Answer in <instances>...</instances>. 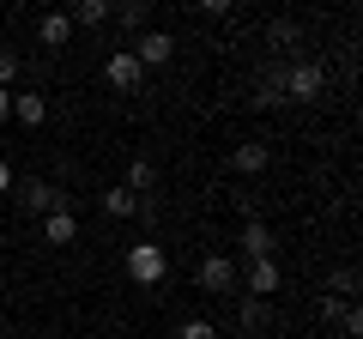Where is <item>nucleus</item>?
I'll return each mask as SVG.
<instances>
[{
	"label": "nucleus",
	"mask_w": 363,
	"mask_h": 339,
	"mask_svg": "<svg viewBox=\"0 0 363 339\" xmlns=\"http://www.w3.org/2000/svg\"><path fill=\"white\" fill-rule=\"evenodd\" d=\"M285 104H315V97L327 91V67L309 61V55H297V61H285Z\"/></svg>",
	"instance_id": "1"
},
{
	"label": "nucleus",
	"mask_w": 363,
	"mask_h": 339,
	"mask_svg": "<svg viewBox=\"0 0 363 339\" xmlns=\"http://www.w3.org/2000/svg\"><path fill=\"white\" fill-rule=\"evenodd\" d=\"M164 273H169V255L157 243H133L128 248V279L133 285H164Z\"/></svg>",
	"instance_id": "2"
},
{
	"label": "nucleus",
	"mask_w": 363,
	"mask_h": 339,
	"mask_svg": "<svg viewBox=\"0 0 363 339\" xmlns=\"http://www.w3.org/2000/svg\"><path fill=\"white\" fill-rule=\"evenodd\" d=\"M55 206H73V194H61L55 182H37V176L18 182V212H25V218H49Z\"/></svg>",
	"instance_id": "3"
},
{
	"label": "nucleus",
	"mask_w": 363,
	"mask_h": 339,
	"mask_svg": "<svg viewBox=\"0 0 363 339\" xmlns=\"http://www.w3.org/2000/svg\"><path fill=\"white\" fill-rule=\"evenodd\" d=\"M200 291H212V297L242 291V267H236L230 255H206V261H200Z\"/></svg>",
	"instance_id": "4"
},
{
	"label": "nucleus",
	"mask_w": 363,
	"mask_h": 339,
	"mask_svg": "<svg viewBox=\"0 0 363 339\" xmlns=\"http://www.w3.org/2000/svg\"><path fill=\"white\" fill-rule=\"evenodd\" d=\"M128 49H133V61L152 73V67H169V55H176V37H169V30H140Z\"/></svg>",
	"instance_id": "5"
},
{
	"label": "nucleus",
	"mask_w": 363,
	"mask_h": 339,
	"mask_svg": "<svg viewBox=\"0 0 363 339\" xmlns=\"http://www.w3.org/2000/svg\"><path fill=\"white\" fill-rule=\"evenodd\" d=\"M37 236L49 248H67V243H79V212L73 206H55L49 218H37Z\"/></svg>",
	"instance_id": "6"
},
{
	"label": "nucleus",
	"mask_w": 363,
	"mask_h": 339,
	"mask_svg": "<svg viewBox=\"0 0 363 339\" xmlns=\"http://www.w3.org/2000/svg\"><path fill=\"white\" fill-rule=\"evenodd\" d=\"M236 243H242L248 261H279V236H272V224H260V218H248Z\"/></svg>",
	"instance_id": "7"
},
{
	"label": "nucleus",
	"mask_w": 363,
	"mask_h": 339,
	"mask_svg": "<svg viewBox=\"0 0 363 339\" xmlns=\"http://www.w3.org/2000/svg\"><path fill=\"white\" fill-rule=\"evenodd\" d=\"M104 79L116 85V91H140V85H145V67L133 61V49H116V55H109V67H104Z\"/></svg>",
	"instance_id": "8"
},
{
	"label": "nucleus",
	"mask_w": 363,
	"mask_h": 339,
	"mask_svg": "<svg viewBox=\"0 0 363 339\" xmlns=\"http://www.w3.org/2000/svg\"><path fill=\"white\" fill-rule=\"evenodd\" d=\"M267 164H272V145H267V140H242V145H230V170H236V176H260Z\"/></svg>",
	"instance_id": "9"
},
{
	"label": "nucleus",
	"mask_w": 363,
	"mask_h": 339,
	"mask_svg": "<svg viewBox=\"0 0 363 339\" xmlns=\"http://www.w3.org/2000/svg\"><path fill=\"white\" fill-rule=\"evenodd\" d=\"M242 291L267 303L272 291H279V261H248V273H242Z\"/></svg>",
	"instance_id": "10"
},
{
	"label": "nucleus",
	"mask_w": 363,
	"mask_h": 339,
	"mask_svg": "<svg viewBox=\"0 0 363 339\" xmlns=\"http://www.w3.org/2000/svg\"><path fill=\"white\" fill-rule=\"evenodd\" d=\"M109 18H116L121 30H133V37H140V30L152 25V0H109Z\"/></svg>",
	"instance_id": "11"
},
{
	"label": "nucleus",
	"mask_w": 363,
	"mask_h": 339,
	"mask_svg": "<svg viewBox=\"0 0 363 339\" xmlns=\"http://www.w3.org/2000/svg\"><path fill=\"white\" fill-rule=\"evenodd\" d=\"M67 25H73V30L109 25V0H73V6H67Z\"/></svg>",
	"instance_id": "12"
},
{
	"label": "nucleus",
	"mask_w": 363,
	"mask_h": 339,
	"mask_svg": "<svg viewBox=\"0 0 363 339\" xmlns=\"http://www.w3.org/2000/svg\"><path fill=\"white\" fill-rule=\"evenodd\" d=\"M121 188H128L133 200L152 194V188H157V164H152V157H128V176H121Z\"/></svg>",
	"instance_id": "13"
},
{
	"label": "nucleus",
	"mask_w": 363,
	"mask_h": 339,
	"mask_svg": "<svg viewBox=\"0 0 363 339\" xmlns=\"http://www.w3.org/2000/svg\"><path fill=\"white\" fill-rule=\"evenodd\" d=\"M37 43H43V49H67V43H73L67 13H43V18H37Z\"/></svg>",
	"instance_id": "14"
},
{
	"label": "nucleus",
	"mask_w": 363,
	"mask_h": 339,
	"mask_svg": "<svg viewBox=\"0 0 363 339\" xmlns=\"http://www.w3.org/2000/svg\"><path fill=\"white\" fill-rule=\"evenodd\" d=\"M13 121L43 128V121H49V97H37V91H13Z\"/></svg>",
	"instance_id": "15"
},
{
	"label": "nucleus",
	"mask_w": 363,
	"mask_h": 339,
	"mask_svg": "<svg viewBox=\"0 0 363 339\" xmlns=\"http://www.w3.org/2000/svg\"><path fill=\"white\" fill-rule=\"evenodd\" d=\"M267 43H272V49H285V55H297L303 25H297V18H272V25H267Z\"/></svg>",
	"instance_id": "16"
},
{
	"label": "nucleus",
	"mask_w": 363,
	"mask_h": 339,
	"mask_svg": "<svg viewBox=\"0 0 363 339\" xmlns=\"http://www.w3.org/2000/svg\"><path fill=\"white\" fill-rule=\"evenodd\" d=\"M104 212H109V218H133V212H140V200L116 182V188H104Z\"/></svg>",
	"instance_id": "17"
},
{
	"label": "nucleus",
	"mask_w": 363,
	"mask_h": 339,
	"mask_svg": "<svg viewBox=\"0 0 363 339\" xmlns=\"http://www.w3.org/2000/svg\"><path fill=\"white\" fill-rule=\"evenodd\" d=\"M351 291H357V273H351V267H333V273H327V285H321V297H339V303H345Z\"/></svg>",
	"instance_id": "18"
},
{
	"label": "nucleus",
	"mask_w": 363,
	"mask_h": 339,
	"mask_svg": "<svg viewBox=\"0 0 363 339\" xmlns=\"http://www.w3.org/2000/svg\"><path fill=\"white\" fill-rule=\"evenodd\" d=\"M267 321H272V309H267L260 297H248V303H242V327H248V333H260Z\"/></svg>",
	"instance_id": "19"
},
{
	"label": "nucleus",
	"mask_w": 363,
	"mask_h": 339,
	"mask_svg": "<svg viewBox=\"0 0 363 339\" xmlns=\"http://www.w3.org/2000/svg\"><path fill=\"white\" fill-rule=\"evenodd\" d=\"M176 339H218V327H212V321H200V315H194V321H182V333Z\"/></svg>",
	"instance_id": "20"
},
{
	"label": "nucleus",
	"mask_w": 363,
	"mask_h": 339,
	"mask_svg": "<svg viewBox=\"0 0 363 339\" xmlns=\"http://www.w3.org/2000/svg\"><path fill=\"white\" fill-rule=\"evenodd\" d=\"M13 79H18V55L0 49V91H13Z\"/></svg>",
	"instance_id": "21"
},
{
	"label": "nucleus",
	"mask_w": 363,
	"mask_h": 339,
	"mask_svg": "<svg viewBox=\"0 0 363 339\" xmlns=\"http://www.w3.org/2000/svg\"><path fill=\"white\" fill-rule=\"evenodd\" d=\"M339 327H345V333H351V339H357V333H363V309H357V303H345V315H339Z\"/></svg>",
	"instance_id": "22"
},
{
	"label": "nucleus",
	"mask_w": 363,
	"mask_h": 339,
	"mask_svg": "<svg viewBox=\"0 0 363 339\" xmlns=\"http://www.w3.org/2000/svg\"><path fill=\"white\" fill-rule=\"evenodd\" d=\"M6 188H13V170H6V157H0V194H6Z\"/></svg>",
	"instance_id": "23"
},
{
	"label": "nucleus",
	"mask_w": 363,
	"mask_h": 339,
	"mask_svg": "<svg viewBox=\"0 0 363 339\" xmlns=\"http://www.w3.org/2000/svg\"><path fill=\"white\" fill-rule=\"evenodd\" d=\"M6 116H13V91H0V121H6Z\"/></svg>",
	"instance_id": "24"
},
{
	"label": "nucleus",
	"mask_w": 363,
	"mask_h": 339,
	"mask_svg": "<svg viewBox=\"0 0 363 339\" xmlns=\"http://www.w3.org/2000/svg\"><path fill=\"white\" fill-rule=\"evenodd\" d=\"M0 339H13V333H0Z\"/></svg>",
	"instance_id": "25"
}]
</instances>
